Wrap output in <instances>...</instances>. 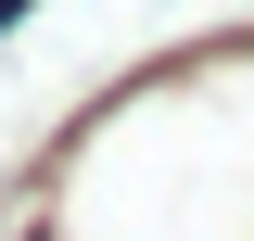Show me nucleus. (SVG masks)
I'll list each match as a JSON object with an SVG mask.
<instances>
[{
    "label": "nucleus",
    "instance_id": "obj_1",
    "mask_svg": "<svg viewBox=\"0 0 254 241\" xmlns=\"http://www.w3.org/2000/svg\"><path fill=\"white\" fill-rule=\"evenodd\" d=\"M38 241H254V38L115 89L64 140Z\"/></svg>",
    "mask_w": 254,
    "mask_h": 241
}]
</instances>
